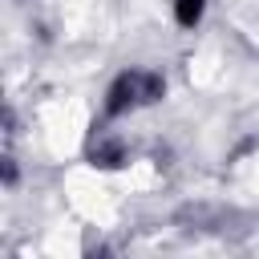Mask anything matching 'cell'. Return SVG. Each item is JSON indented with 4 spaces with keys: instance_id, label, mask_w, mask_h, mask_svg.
Instances as JSON below:
<instances>
[{
    "instance_id": "6da1fadb",
    "label": "cell",
    "mask_w": 259,
    "mask_h": 259,
    "mask_svg": "<svg viewBox=\"0 0 259 259\" xmlns=\"http://www.w3.org/2000/svg\"><path fill=\"white\" fill-rule=\"evenodd\" d=\"M166 93V81L158 73H146V69H130L121 73L113 85H109V97H105V113L117 117L125 109H138V105H150Z\"/></svg>"
},
{
    "instance_id": "7a4b0ae2",
    "label": "cell",
    "mask_w": 259,
    "mask_h": 259,
    "mask_svg": "<svg viewBox=\"0 0 259 259\" xmlns=\"http://www.w3.org/2000/svg\"><path fill=\"white\" fill-rule=\"evenodd\" d=\"M202 8H206V0H174V20L182 28H194L202 20Z\"/></svg>"
}]
</instances>
